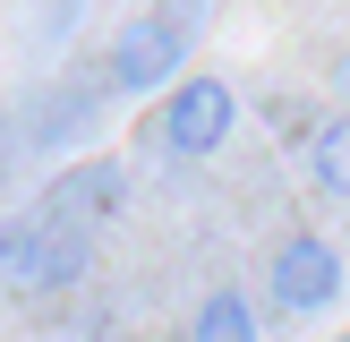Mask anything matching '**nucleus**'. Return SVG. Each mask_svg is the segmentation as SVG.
<instances>
[{"mask_svg":"<svg viewBox=\"0 0 350 342\" xmlns=\"http://www.w3.org/2000/svg\"><path fill=\"white\" fill-rule=\"evenodd\" d=\"M188 60V17H137V26L111 34V51H103V86L111 94H154V86H171Z\"/></svg>","mask_w":350,"mask_h":342,"instance_id":"f257e3e1","label":"nucleus"},{"mask_svg":"<svg viewBox=\"0 0 350 342\" xmlns=\"http://www.w3.org/2000/svg\"><path fill=\"white\" fill-rule=\"evenodd\" d=\"M85 265H94V239L68 231V222H51V214H26L9 231V282L17 291H68Z\"/></svg>","mask_w":350,"mask_h":342,"instance_id":"f03ea898","label":"nucleus"},{"mask_svg":"<svg viewBox=\"0 0 350 342\" xmlns=\"http://www.w3.org/2000/svg\"><path fill=\"white\" fill-rule=\"evenodd\" d=\"M231 120H239V103H231V86L222 77H188L180 94L163 103V120H154V137H163V154H188V163H205V154L231 137Z\"/></svg>","mask_w":350,"mask_h":342,"instance_id":"7ed1b4c3","label":"nucleus"},{"mask_svg":"<svg viewBox=\"0 0 350 342\" xmlns=\"http://www.w3.org/2000/svg\"><path fill=\"white\" fill-rule=\"evenodd\" d=\"M94 129H103V94H85V86H51V94H26V103H17V154L85 146Z\"/></svg>","mask_w":350,"mask_h":342,"instance_id":"20e7f679","label":"nucleus"},{"mask_svg":"<svg viewBox=\"0 0 350 342\" xmlns=\"http://www.w3.org/2000/svg\"><path fill=\"white\" fill-rule=\"evenodd\" d=\"M273 308H291V317H317V308H334V291H342V256L325 248L317 231H299V239H282L273 248Z\"/></svg>","mask_w":350,"mask_h":342,"instance_id":"39448f33","label":"nucleus"},{"mask_svg":"<svg viewBox=\"0 0 350 342\" xmlns=\"http://www.w3.org/2000/svg\"><path fill=\"white\" fill-rule=\"evenodd\" d=\"M120 197H129V180H120V163H85V171H60V180H51V205H43V214L94 239L103 222L120 214Z\"/></svg>","mask_w":350,"mask_h":342,"instance_id":"423d86ee","label":"nucleus"},{"mask_svg":"<svg viewBox=\"0 0 350 342\" xmlns=\"http://www.w3.org/2000/svg\"><path fill=\"white\" fill-rule=\"evenodd\" d=\"M299 163H308V180H317V197H350V111L308 129Z\"/></svg>","mask_w":350,"mask_h":342,"instance_id":"0eeeda50","label":"nucleus"},{"mask_svg":"<svg viewBox=\"0 0 350 342\" xmlns=\"http://www.w3.org/2000/svg\"><path fill=\"white\" fill-rule=\"evenodd\" d=\"M188 342H256V308L239 291H205V308L188 317Z\"/></svg>","mask_w":350,"mask_h":342,"instance_id":"6e6552de","label":"nucleus"},{"mask_svg":"<svg viewBox=\"0 0 350 342\" xmlns=\"http://www.w3.org/2000/svg\"><path fill=\"white\" fill-rule=\"evenodd\" d=\"M334 94L350 103V51H342V60H334Z\"/></svg>","mask_w":350,"mask_h":342,"instance_id":"1a4fd4ad","label":"nucleus"},{"mask_svg":"<svg viewBox=\"0 0 350 342\" xmlns=\"http://www.w3.org/2000/svg\"><path fill=\"white\" fill-rule=\"evenodd\" d=\"M342 342H350V334H342Z\"/></svg>","mask_w":350,"mask_h":342,"instance_id":"9d476101","label":"nucleus"}]
</instances>
